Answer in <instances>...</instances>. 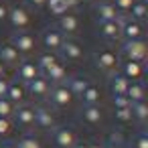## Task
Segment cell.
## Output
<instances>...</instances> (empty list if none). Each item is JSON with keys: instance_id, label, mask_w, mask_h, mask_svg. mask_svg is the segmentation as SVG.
Returning <instances> with one entry per match:
<instances>
[{"instance_id": "1", "label": "cell", "mask_w": 148, "mask_h": 148, "mask_svg": "<svg viewBox=\"0 0 148 148\" xmlns=\"http://www.w3.org/2000/svg\"><path fill=\"white\" fill-rule=\"evenodd\" d=\"M8 23L14 31H29L31 25H33V14L29 8L21 6V4H14L8 8Z\"/></svg>"}, {"instance_id": "2", "label": "cell", "mask_w": 148, "mask_h": 148, "mask_svg": "<svg viewBox=\"0 0 148 148\" xmlns=\"http://www.w3.org/2000/svg\"><path fill=\"white\" fill-rule=\"evenodd\" d=\"M10 43L14 45V49L21 53V55H31L37 51V37L31 33V31H14L12 37H10Z\"/></svg>"}, {"instance_id": "3", "label": "cell", "mask_w": 148, "mask_h": 148, "mask_svg": "<svg viewBox=\"0 0 148 148\" xmlns=\"http://www.w3.org/2000/svg\"><path fill=\"white\" fill-rule=\"evenodd\" d=\"M122 53L126 57V61H138L144 63L148 57V47L144 39H136V41H124L122 43Z\"/></svg>"}, {"instance_id": "4", "label": "cell", "mask_w": 148, "mask_h": 148, "mask_svg": "<svg viewBox=\"0 0 148 148\" xmlns=\"http://www.w3.org/2000/svg\"><path fill=\"white\" fill-rule=\"evenodd\" d=\"M95 67H97L99 71L108 73V75L116 73V69L120 67V57H118V53L112 51V49H101V51H97V53H95Z\"/></svg>"}, {"instance_id": "5", "label": "cell", "mask_w": 148, "mask_h": 148, "mask_svg": "<svg viewBox=\"0 0 148 148\" xmlns=\"http://www.w3.org/2000/svg\"><path fill=\"white\" fill-rule=\"evenodd\" d=\"M47 99H49V103H51L53 108H57V110L69 108V106L73 103V95H71V91H69V87H67L65 83L51 85V91H49Z\"/></svg>"}, {"instance_id": "6", "label": "cell", "mask_w": 148, "mask_h": 148, "mask_svg": "<svg viewBox=\"0 0 148 148\" xmlns=\"http://www.w3.org/2000/svg\"><path fill=\"white\" fill-rule=\"evenodd\" d=\"M53 142L57 148H73L77 140V132L71 126H55L53 128Z\"/></svg>"}, {"instance_id": "7", "label": "cell", "mask_w": 148, "mask_h": 148, "mask_svg": "<svg viewBox=\"0 0 148 148\" xmlns=\"http://www.w3.org/2000/svg\"><path fill=\"white\" fill-rule=\"evenodd\" d=\"M57 57H61V59H65V61H71V63H77V61L83 59V49H81V45H79L77 41H73V39L67 37V39L63 41V45L59 47Z\"/></svg>"}, {"instance_id": "8", "label": "cell", "mask_w": 148, "mask_h": 148, "mask_svg": "<svg viewBox=\"0 0 148 148\" xmlns=\"http://www.w3.org/2000/svg\"><path fill=\"white\" fill-rule=\"evenodd\" d=\"M12 120H14V124L16 126H21V128H33L35 126V106H31V103H21V106H16L14 108V114H12Z\"/></svg>"}, {"instance_id": "9", "label": "cell", "mask_w": 148, "mask_h": 148, "mask_svg": "<svg viewBox=\"0 0 148 148\" xmlns=\"http://www.w3.org/2000/svg\"><path fill=\"white\" fill-rule=\"evenodd\" d=\"M120 39L124 41H136V39H144V25L136 23L128 16H122V29H120Z\"/></svg>"}, {"instance_id": "10", "label": "cell", "mask_w": 148, "mask_h": 148, "mask_svg": "<svg viewBox=\"0 0 148 148\" xmlns=\"http://www.w3.org/2000/svg\"><path fill=\"white\" fill-rule=\"evenodd\" d=\"M51 91V83L45 75H37L33 81L27 83V95H31L33 99H47Z\"/></svg>"}, {"instance_id": "11", "label": "cell", "mask_w": 148, "mask_h": 148, "mask_svg": "<svg viewBox=\"0 0 148 148\" xmlns=\"http://www.w3.org/2000/svg\"><path fill=\"white\" fill-rule=\"evenodd\" d=\"M35 126L39 130H53L57 126V118L51 108L47 106H37L35 108Z\"/></svg>"}, {"instance_id": "12", "label": "cell", "mask_w": 148, "mask_h": 148, "mask_svg": "<svg viewBox=\"0 0 148 148\" xmlns=\"http://www.w3.org/2000/svg\"><path fill=\"white\" fill-rule=\"evenodd\" d=\"M65 39H67V37H65L57 27H49V29H45V33H43V47H45L49 53H57Z\"/></svg>"}, {"instance_id": "13", "label": "cell", "mask_w": 148, "mask_h": 148, "mask_svg": "<svg viewBox=\"0 0 148 148\" xmlns=\"http://www.w3.org/2000/svg\"><path fill=\"white\" fill-rule=\"evenodd\" d=\"M37 75H41V71H39V67H37L35 61H31V59H23V61L16 65V77H18L21 83L27 85V83L33 81Z\"/></svg>"}, {"instance_id": "14", "label": "cell", "mask_w": 148, "mask_h": 148, "mask_svg": "<svg viewBox=\"0 0 148 148\" xmlns=\"http://www.w3.org/2000/svg\"><path fill=\"white\" fill-rule=\"evenodd\" d=\"M23 61V55L14 49L12 43H0V63L4 67H16Z\"/></svg>"}, {"instance_id": "15", "label": "cell", "mask_w": 148, "mask_h": 148, "mask_svg": "<svg viewBox=\"0 0 148 148\" xmlns=\"http://www.w3.org/2000/svg\"><path fill=\"white\" fill-rule=\"evenodd\" d=\"M57 29L65 35V37H71L79 31V16L75 12H65L59 16V23H57Z\"/></svg>"}, {"instance_id": "16", "label": "cell", "mask_w": 148, "mask_h": 148, "mask_svg": "<svg viewBox=\"0 0 148 148\" xmlns=\"http://www.w3.org/2000/svg\"><path fill=\"white\" fill-rule=\"evenodd\" d=\"M95 14H97V21H99V23L116 21V18L122 16V14L116 10V6H114L112 0H101V2H97V4H95Z\"/></svg>"}, {"instance_id": "17", "label": "cell", "mask_w": 148, "mask_h": 148, "mask_svg": "<svg viewBox=\"0 0 148 148\" xmlns=\"http://www.w3.org/2000/svg\"><path fill=\"white\" fill-rule=\"evenodd\" d=\"M6 99L10 103H14V106L25 103V99H27V85L21 83L18 79L16 81H10L8 83V91H6Z\"/></svg>"}, {"instance_id": "18", "label": "cell", "mask_w": 148, "mask_h": 148, "mask_svg": "<svg viewBox=\"0 0 148 148\" xmlns=\"http://www.w3.org/2000/svg\"><path fill=\"white\" fill-rule=\"evenodd\" d=\"M41 75H45L47 79H49V83L51 85H57V83H65V79H67V67H65V63L63 61H57L55 65H51L45 73H41Z\"/></svg>"}, {"instance_id": "19", "label": "cell", "mask_w": 148, "mask_h": 148, "mask_svg": "<svg viewBox=\"0 0 148 148\" xmlns=\"http://www.w3.org/2000/svg\"><path fill=\"white\" fill-rule=\"evenodd\" d=\"M120 73H122L128 81H140L142 75H144V63H138V61H124Z\"/></svg>"}, {"instance_id": "20", "label": "cell", "mask_w": 148, "mask_h": 148, "mask_svg": "<svg viewBox=\"0 0 148 148\" xmlns=\"http://www.w3.org/2000/svg\"><path fill=\"white\" fill-rule=\"evenodd\" d=\"M120 29H122V16L116 18V21L99 23V33H101V37L108 39V41H118V39H120Z\"/></svg>"}, {"instance_id": "21", "label": "cell", "mask_w": 148, "mask_h": 148, "mask_svg": "<svg viewBox=\"0 0 148 148\" xmlns=\"http://www.w3.org/2000/svg\"><path fill=\"white\" fill-rule=\"evenodd\" d=\"M89 83H91V81H89V77H85V75H73V77L65 79V85L69 87V91H71L73 97H81V93L87 89Z\"/></svg>"}, {"instance_id": "22", "label": "cell", "mask_w": 148, "mask_h": 148, "mask_svg": "<svg viewBox=\"0 0 148 148\" xmlns=\"http://www.w3.org/2000/svg\"><path fill=\"white\" fill-rule=\"evenodd\" d=\"M81 118H83L85 124H89V126H97V124L103 122V110H101L99 106H83V110H81Z\"/></svg>"}, {"instance_id": "23", "label": "cell", "mask_w": 148, "mask_h": 148, "mask_svg": "<svg viewBox=\"0 0 148 148\" xmlns=\"http://www.w3.org/2000/svg\"><path fill=\"white\" fill-rule=\"evenodd\" d=\"M126 16L144 25V21L148 18V4H146V0H134V4H132V8L128 10Z\"/></svg>"}, {"instance_id": "24", "label": "cell", "mask_w": 148, "mask_h": 148, "mask_svg": "<svg viewBox=\"0 0 148 148\" xmlns=\"http://www.w3.org/2000/svg\"><path fill=\"white\" fill-rule=\"evenodd\" d=\"M128 85H130V81L122 75V73H112L110 75V89H112V93L114 95H126V89H128Z\"/></svg>"}, {"instance_id": "25", "label": "cell", "mask_w": 148, "mask_h": 148, "mask_svg": "<svg viewBox=\"0 0 148 148\" xmlns=\"http://www.w3.org/2000/svg\"><path fill=\"white\" fill-rule=\"evenodd\" d=\"M79 99L83 101V106H99V101H101V91H99V87H97V85L89 83V85H87V89L81 93V97H79Z\"/></svg>"}, {"instance_id": "26", "label": "cell", "mask_w": 148, "mask_h": 148, "mask_svg": "<svg viewBox=\"0 0 148 148\" xmlns=\"http://www.w3.org/2000/svg\"><path fill=\"white\" fill-rule=\"evenodd\" d=\"M126 97L130 99V103L144 101V85H142V81H130V85L126 89Z\"/></svg>"}, {"instance_id": "27", "label": "cell", "mask_w": 148, "mask_h": 148, "mask_svg": "<svg viewBox=\"0 0 148 148\" xmlns=\"http://www.w3.org/2000/svg\"><path fill=\"white\" fill-rule=\"evenodd\" d=\"M130 110H132V120H136L140 124H146V120H148V106H146V101H134L130 106Z\"/></svg>"}, {"instance_id": "28", "label": "cell", "mask_w": 148, "mask_h": 148, "mask_svg": "<svg viewBox=\"0 0 148 148\" xmlns=\"http://www.w3.org/2000/svg\"><path fill=\"white\" fill-rule=\"evenodd\" d=\"M57 61H59L57 53H49V51H45V53L39 55V59H37V67H39L41 73H45V71H47L51 65H55Z\"/></svg>"}, {"instance_id": "29", "label": "cell", "mask_w": 148, "mask_h": 148, "mask_svg": "<svg viewBox=\"0 0 148 148\" xmlns=\"http://www.w3.org/2000/svg\"><path fill=\"white\" fill-rule=\"evenodd\" d=\"M14 148H43V142L37 136H33V134H25V136L18 138Z\"/></svg>"}, {"instance_id": "30", "label": "cell", "mask_w": 148, "mask_h": 148, "mask_svg": "<svg viewBox=\"0 0 148 148\" xmlns=\"http://www.w3.org/2000/svg\"><path fill=\"white\" fill-rule=\"evenodd\" d=\"M45 6H47V8H49V12H51V14H55V16H61V14L69 12L65 0H47Z\"/></svg>"}, {"instance_id": "31", "label": "cell", "mask_w": 148, "mask_h": 148, "mask_svg": "<svg viewBox=\"0 0 148 148\" xmlns=\"http://www.w3.org/2000/svg\"><path fill=\"white\" fill-rule=\"evenodd\" d=\"M14 103H10L6 97H0V118H8L12 120V114H14Z\"/></svg>"}, {"instance_id": "32", "label": "cell", "mask_w": 148, "mask_h": 148, "mask_svg": "<svg viewBox=\"0 0 148 148\" xmlns=\"http://www.w3.org/2000/svg\"><path fill=\"white\" fill-rule=\"evenodd\" d=\"M114 116H116V120H118L120 124L132 122V110H130V108H116V110H114Z\"/></svg>"}, {"instance_id": "33", "label": "cell", "mask_w": 148, "mask_h": 148, "mask_svg": "<svg viewBox=\"0 0 148 148\" xmlns=\"http://www.w3.org/2000/svg\"><path fill=\"white\" fill-rule=\"evenodd\" d=\"M114 2V6H116V10L122 14V16H126L128 14V10L132 8V4H134V0H112Z\"/></svg>"}, {"instance_id": "34", "label": "cell", "mask_w": 148, "mask_h": 148, "mask_svg": "<svg viewBox=\"0 0 148 148\" xmlns=\"http://www.w3.org/2000/svg\"><path fill=\"white\" fill-rule=\"evenodd\" d=\"M132 148H148V136H146L144 132L136 134V136L132 138Z\"/></svg>"}, {"instance_id": "35", "label": "cell", "mask_w": 148, "mask_h": 148, "mask_svg": "<svg viewBox=\"0 0 148 148\" xmlns=\"http://www.w3.org/2000/svg\"><path fill=\"white\" fill-rule=\"evenodd\" d=\"M12 132V120L8 118H0V138H4Z\"/></svg>"}, {"instance_id": "36", "label": "cell", "mask_w": 148, "mask_h": 148, "mask_svg": "<svg viewBox=\"0 0 148 148\" xmlns=\"http://www.w3.org/2000/svg\"><path fill=\"white\" fill-rule=\"evenodd\" d=\"M130 99L126 95H114V108H130Z\"/></svg>"}, {"instance_id": "37", "label": "cell", "mask_w": 148, "mask_h": 148, "mask_svg": "<svg viewBox=\"0 0 148 148\" xmlns=\"http://www.w3.org/2000/svg\"><path fill=\"white\" fill-rule=\"evenodd\" d=\"M8 83H10V79H8V77H0V97H6Z\"/></svg>"}, {"instance_id": "38", "label": "cell", "mask_w": 148, "mask_h": 148, "mask_svg": "<svg viewBox=\"0 0 148 148\" xmlns=\"http://www.w3.org/2000/svg\"><path fill=\"white\" fill-rule=\"evenodd\" d=\"M8 8H10V6L4 2V0H0V23L8 18Z\"/></svg>"}, {"instance_id": "39", "label": "cell", "mask_w": 148, "mask_h": 148, "mask_svg": "<svg viewBox=\"0 0 148 148\" xmlns=\"http://www.w3.org/2000/svg\"><path fill=\"white\" fill-rule=\"evenodd\" d=\"M45 2H47V0H29V4H31L33 8H37V10H39V8H43V6H45Z\"/></svg>"}, {"instance_id": "40", "label": "cell", "mask_w": 148, "mask_h": 148, "mask_svg": "<svg viewBox=\"0 0 148 148\" xmlns=\"http://www.w3.org/2000/svg\"><path fill=\"white\" fill-rule=\"evenodd\" d=\"M65 2H67V8H69V12H71L73 8H77V6H79V2H81V0H65Z\"/></svg>"}, {"instance_id": "41", "label": "cell", "mask_w": 148, "mask_h": 148, "mask_svg": "<svg viewBox=\"0 0 148 148\" xmlns=\"http://www.w3.org/2000/svg\"><path fill=\"white\" fill-rule=\"evenodd\" d=\"M106 148H122V144H120V142H116V140L112 138V142H110V144H106Z\"/></svg>"}, {"instance_id": "42", "label": "cell", "mask_w": 148, "mask_h": 148, "mask_svg": "<svg viewBox=\"0 0 148 148\" xmlns=\"http://www.w3.org/2000/svg\"><path fill=\"white\" fill-rule=\"evenodd\" d=\"M87 148H106V144H99V142H93V144H87Z\"/></svg>"}, {"instance_id": "43", "label": "cell", "mask_w": 148, "mask_h": 148, "mask_svg": "<svg viewBox=\"0 0 148 148\" xmlns=\"http://www.w3.org/2000/svg\"><path fill=\"white\" fill-rule=\"evenodd\" d=\"M0 77H6V67L0 63Z\"/></svg>"}, {"instance_id": "44", "label": "cell", "mask_w": 148, "mask_h": 148, "mask_svg": "<svg viewBox=\"0 0 148 148\" xmlns=\"http://www.w3.org/2000/svg\"><path fill=\"white\" fill-rule=\"evenodd\" d=\"M73 148H87V144H85V142H77Z\"/></svg>"}, {"instance_id": "45", "label": "cell", "mask_w": 148, "mask_h": 148, "mask_svg": "<svg viewBox=\"0 0 148 148\" xmlns=\"http://www.w3.org/2000/svg\"><path fill=\"white\" fill-rule=\"evenodd\" d=\"M0 148H14V144H0Z\"/></svg>"}]
</instances>
